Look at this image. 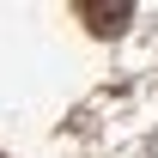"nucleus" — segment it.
<instances>
[{
	"instance_id": "1",
	"label": "nucleus",
	"mask_w": 158,
	"mask_h": 158,
	"mask_svg": "<svg viewBox=\"0 0 158 158\" xmlns=\"http://www.w3.org/2000/svg\"><path fill=\"white\" fill-rule=\"evenodd\" d=\"M79 19L91 24L98 37H116V31H128V19H134V6H79Z\"/></svg>"
}]
</instances>
